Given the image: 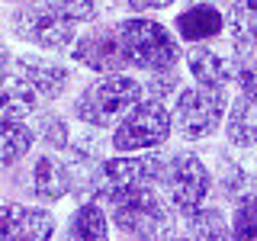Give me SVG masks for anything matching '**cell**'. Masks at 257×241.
<instances>
[{
    "instance_id": "4316f807",
    "label": "cell",
    "mask_w": 257,
    "mask_h": 241,
    "mask_svg": "<svg viewBox=\"0 0 257 241\" xmlns=\"http://www.w3.org/2000/svg\"><path fill=\"white\" fill-rule=\"evenodd\" d=\"M174 0H128V10L132 13H148V10H164Z\"/></svg>"
},
{
    "instance_id": "cb8c5ba5",
    "label": "cell",
    "mask_w": 257,
    "mask_h": 241,
    "mask_svg": "<svg viewBox=\"0 0 257 241\" xmlns=\"http://www.w3.org/2000/svg\"><path fill=\"white\" fill-rule=\"evenodd\" d=\"M142 90H145V100L164 103L171 93H180V77H177V71H158V74H148Z\"/></svg>"
},
{
    "instance_id": "484cf974",
    "label": "cell",
    "mask_w": 257,
    "mask_h": 241,
    "mask_svg": "<svg viewBox=\"0 0 257 241\" xmlns=\"http://www.w3.org/2000/svg\"><path fill=\"white\" fill-rule=\"evenodd\" d=\"M235 80L241 93L257 96V52L254 55H235Z\"/></svg>"
},
{
    "instance_id": "8992f818",
    "label": "cell",
    "mask_w": 257,
    "mask_h": 241,
    "mask_svg": "<svg viewBox=\"0 0 257 241\" xmlns=\"http://www.w3.org/2000/svg\"><path fill=\"white\" fill-rule=\"evenodd\" d=\"M228 116V96L225 90H212V87H187L177 93L174 103V132H180L187 142L209 139L215 129L222 126V119Z\"/></svg>"
},
{
    "instance_id": "ba28073f",
    "label": "cell",
    "mask_w": 257,
    "mask_h": 241,
    "mask_svg": "<svg viewBox=\"0 0 257 241\" xmlns=\"http://www.w3.org/2000/svg\"><path fill=\"white\" fill-rule=\"evenodd\" d=\"M13 32L29 45H39L45 52H61V48L74 45L77 26L68 20H61L55 10H48L45 4H23L16 7L10 16Z\"/></svg>"
},
{
    "instance_id": "44dd1931",
    "label": "cell",
    "mask_w": 257,
    "mask_h": 241,
    "mask_svg": "<svg viewBox=\"0 0 257 241\" xmlns=\"http://www.w3.org/2000/svg\"><path fill=\"white\" fill-rule=\"evenodd\" d=\"M42 4L48 7V10H55L61 20L74 23V26L96 20L100 10H103V0H42Z\"/></svg>"
},
{
    "instance_id": "d4e9b609",
    "label": "cell",
    "mask_w": 257,
    "mask_h": 241,
    "mask_svg": "<svg viewBox=\"0 0 257 241\" xmlns=\"http://www.w3.org/2000/svg\"><path fill=\"white\" fill-rule=\"evenodd\" d=\"M39 139H42L48 148H68V142H71V135H68V123H64L61 116H55V112H45L42 119H39Z\"/></svg>"
},
{
    "instance_id": "7a4b0ae2",
    "label": "cell",
    "mask_w": 257,
    "mask_h": 241,
    "mask_svg": "<svg viewBox=\"0 0 257 241\" xmlns=\"http://www.w3.org/2000/svg\"><path fill=\"white\" fill-rule=\"evenodd\" d=\"M145 100V90L128 74H103L74 100V116L93 129L119 126Z\"/></svg>"
},
{
    "instance_id": "52a82bcc",
    "label": "cell",
    "mask_w": 257,
    "mask_h": 241,
    "mask_svg": "<svg viewBox=\"0 0 257 241\" xmlns=\"http://www.w3.org/2000/svg\"><path fill=\"white\" fill-rule=\"evenodd\" d=\"M171 132H174L171 109H167L164 103L142 100L139 106L116 126V132H112V148L132 151V155L135 151H151V148H161Z\"/></svg>"
},
{
    "instance_id": "603a6c76",
    "label": "cell",
    "mask_w": 257,
    "mask_h": 241,
    "mask_svg": "<svg viewBox=\"0 0 257 241\" xmlns=\"http://www.w3.org/2000/svg\"><path fill=\"white\" fill-rule=\"evenodd\" d=\"M219 190L231 199V203H241L244 196H254V193H257L254 177H247L241 167H231V164L225 167V174L219 177Z\"/></svg>"
},
{
    "instance_id": "2e32d148",
    "label": "cell",
    "mask_w": 257,
    "mask_h": 241,
    "mask_svg": "<svg viewBox=\"0 0 257 241\" xmlns=\"http://www.w3.org/2000/svg\"><path fill=\"white\" fill-rule=\"evenodd\" d=\"M225 135L238 148H257V96L241 93L228 106L225 116Z\"/></svg>"
},
{
    "instance_id": "f546056e",
    "label": "cell",
    "mask_w": 257,
    "mask_h": 241,
    "mask_svg": "<svg viewBox=\"0 0 257 241\" xmlns=\"http://www.w3.org/2000/svg\"><path fill=\"white\" fill-rule=\"evenodd\" d=\"M174 241H187V238H174Z\"/></svg>"
},
{
    "instance_id": "ac0fdd59",
    "label": "cell",
    "mask_w": 257,
    "mask_h": 241,
    "mask_svg": "<svg viewBox=\"0 0 257 241\" xmlns=\"http://www.w3.org/2000/svg\"><path fill=\"white\" fill-rule=\"evenodd\" d=\"M68 241H109V219L100 203H80L68 222Z\"/></svg>"
},
{
    "instance_id": "3957f363",
    "label": "cell",
    "mask_w": 257,
    "mask_h": 241,
    "mask_svg": "<svg viewBox=\"0 0 257 241\" xmlns=\"http://www.w3.org/2000/svg\"><path fill=\"white\" fill-rule=\"evenodd\" d=\"M119 231L132 241H174V215L155 190L122 193L103 203Z\"/></svg>"
},
{
    "instance_id": "30bf717a",
    "label": "cell",
    "mask_w": 257,
    "mask_h": 241,
    "mask_svg": "<svg viewBox=\"0 0 257 241\" xmlns=\"http://www.w3.org/2000/svg\"><path fill=\"white\" fill-rule=\"evenodd\" d=\"M55 219L48 209L0 203V241H52Z\"/></svg>"
},
{
    "instance_id": "8fae6325",
    "label": "cell",
    "mask_w": 257,
    "mask_h": 241,
    "mask_svg": "<svg viewBox=\"0 0 257 241\" xmlns=\"http://www.w3.org/2000/svg\"><path fill=\"white\" fill-rule=\"evenodd\" d=\"M10 68L39 93V100H58L68 90V80H71L64 64L52 58H39V55H20V58L10 61Z\"/></svg>"
},
{
    "instance_id": "7c38bea8",
    "label": "cell",
    "mask_w": 257,
    "mask_h": 241,
    "mask_svg": "<svg viewBox=\"0 0 257 241\" xmlns=\"http://www.w3.org/2000/svg\"><path fill=\"white\" fill-rule=\"evenodd\" d=\"M187 68L196 77L199 87H212V90H225L235 80V55L222 52L212 45H193L187 52Z\"/></svg>"
},
{
    "instance_id": "4fadbf2b",
    "label": "cell",
    "mask_w": 257,
    "mask_h": 241,
    "mask_svg": "<svg viewBox=\"0 0 257 241\" xmlns=\"http://www.w3.org/2000/svg\"><path fill=\"white\" fill-rule=\"evenodd\" d=\"M29 193L39 203H58L61 196L71 193V167L68 161L45 151L42 158H36L29 171Z\"/></svg>"
},
{
    "instance_id": "83f0119b",
    "label": "cell",
    "mask_w": 257,
    "mask_h": 241,
    "mask_svg": "<svg viewBox=\"0 0 257 241\" xmlns=\"http://www.w3.org/2000/svg\"><path fill=\"white\" fill-rule=\"evenodd\" d=\"M10 61H13V58H10V52H7V45L0 42V71H7V68H10Z\"/></svg>"
},
{
    "instance_id": "f1b7e54d",
    "label": "cell",
    "mask_w": 257,
    "mask_h": 241,
    "mask_svg": "<svg viewBox=\"0 0 257 241\" xmlns=\"http://www.w3.org/2000/svg\"><path fill=\"white\" fill-rule=\"evenodd\" d=\"M190 4H193V7H196V4H206V0H190Z\"/></svg>"
},
{
    "instance_id": "6da1fadb",
    "label": "cell",
    "mask_w": 257,
    "mask_h": 241,
    "mask_svg": "<svg viewBox=\"0 0 257 241\" xmlns=\"http://www.w3.org/2000/svg\"><path fill=\"white\" fill-rule=\"evenodd\" d=\"M116 36H119V45H122L128 68L148 71V74L174 71L183 55L174 32L164 29L155 20H148V16H132V20L116 23Z\"/></svg>"
},
{
    "instance_id": "5bb4252c",
    "label": "cell",
    "mask_w": 257,
    "mask_h": 241,
    "mask_svg": "<svg viewBox=\"0 0 257 241\" xmlns=\"http://www.w3.org/2000/svg\"><path fill=\"white\" fill-rule=\"evenodd\" d=\"M174 29L183 42L206 45V42H212L215 36H222L225 16H222V10H215L212 4H196V7H187L183 13H177Z\"/></svg>"
},
{
    "instance_id": "5b68a950",
    "label": "cell",
    "mask_w": 257,
    "mask_h": 241,
    "mask_svg": "<svg viewBox=\"0 0 257 241\" xmlns=\"http://www.w3.org/2000/svg\"><path fill=\"white\" fill-rule=\"evenodd\" d=\"M164 196L183 219H190L196 209H203L209 190H212V174L209 167L190 151H177L167 158L164 164V177H161Z\"/></svg>"
},
{
    "instance_id": "ffe728a7",
    "label": "cell",
    "mask_w": 257,
    "mask_h": 241,
    "mask_svg": "<svg viewBox=\"0 0 257 241\" xmlns=\"http://www.w3.org/2000/svg\"><path fill=\"white\" fill-rule=\"evenodd\" d=\"M187 241H231V228L225 222L222 209H196L187 219Z\"/></svg>"
},
{
    "instance_id": "277c9868",
    "label": "cell",
    "mask_w": 257,
    "mask_h": 241,
    "mask_svg": "<svg viewBox=\"0 0 257 241\" xmlns=\"http://www.w3.org/2000/svg\"><path fill=\"white\" fill-rule=\"evenodd\" d=\"M164 158L158 155H135V158H106L96 171L90 193L84 203H106L112 196L122 193H135V190H155L164 177Z\"/></svg>"
},
{
    "instance_id": "7402d4cb",
    "label": "cell",
    "mask_w": 257,
    "mask_h": 241,
    "mask_svg": "<svg viewBox=\"0 0 257 241\" xmlns=\"http://www.w3.org/2000/svg\"><path fill=\"white\" fill-rule=\"evenodd\" d=\"M231 241H257V193L235 203L231 219Z\"/></svg>"
},
{
    "instance_id": "e0dca14e",
    "label": "cell",
    "mask_w": 257,
    "mask_h": 241,
    "mask_svg": "<svg viewBox=\"0 0 257 241\" xmlns=\"http://www.w3.org/2000/svg\"><path fill=\"white\" fill-rule=\"evenodd\" d=\"M225 29L238 55L257 52V0H235L225 16Z\"/></svg>"
},
{
    "instance_id": "9c48e42d",
    "label": "cell",
    "mask_w": 257,
    "mask_h": 241,
    "mask_svg": "<svg viewBox=\"0 0 257 241\" xmlns=\"http://www.w3.org/2000/svg\"><path fill=\"white\" fill-rule=\"evenodd\" d=\"M71 55H74L77 64L96 71V74H125V68H128L122 45H119V36H116V26L87 29L84 36L74 39Z\"/></svg>"
},
{
    "instance_id": "d6986e66",
    "label": "cell",
    "mask_w": 257,
    "mask_h": 241,
    "mask_svg": "<svg viewBox=\"0 0 257 241\" xmlns=\"http://www.w3.org/2000/svg\"><path fill=\"white\" fill-rule=\"evenodd\" d=\"M36 142V129L26 123H0V167H10L26 158Z\"/></svg>"
},
{
    "instance_id": "9a60e30c",
    "label": "cell",
    "mask_w": 257,
    "mask_h": 241,
    "mask_svg": "<svg viewBox=\"0 0 257 241\" xmlns=\"http://www.w3.org/2000/svg\"><path fill=\"white\" fill-rule=\"evenodd\" d=\"M39 109V93L13 68L0 71V123H23Z\"/></svg>"
}]
</instances>
